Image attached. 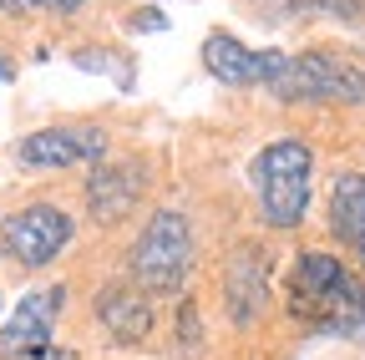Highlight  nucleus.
<instances>
[{"label":"nucleus","mask_w":365,"mask_h":360,"mask_svg":"<svg viewBox=\"0 0 365 360\" xmlns=\"http://www.w3.org/2000/svg\"><path fill=\"white\" fill-rule=\"evenodd\" d=\"M279 61H284V51H254L239 36H228V31H208L203 36V66L223 86H264L269 92Z\"/></svg>","instance_id":"0eeeda50"},{"label":"nucleus","mask_w":365,"mask_h":360,"mask_svg":"<svg viewBox=\"0 0 365 360\" xmlns=\"http://www.w3.org/2000/svg\"><path fill=\"white\" fill-rule=\"evenodd\" d=\"M254 193H259V213L269 229H299L304 213H309V178H314V153L294 138L269 143L254 168Z\"/></svg>","instance_id":"f03ea898"},{"label":"nucleus","mask_w":365,"mask_h":360,"mask_svg":"<svg viewBox=\"0 0 365 360\" xmlns=\"http://www.w3.org/2000/svg\"><path fill=\"white\" fill-rule=\"evenodd\" d=\"M269 92L279 102H365V66L325 51H284Z\"/></svg>","instance_id":"20e7f679"},{"label":"nucleus","mask_w":365,"mask_h":360,"mask_svg":"<svg viewBox=\"0 0 365 360\" xmlns=\"http://www.w3.org/2000/svg\"><path fill=\"white\" fill-rule=\"evenodd\" d=\"M127 269H132V284L143 294H178L182 279L193 269V229L178 208H158L148 218V229L137 234L132 254H127Z\"/></svg>","instance_id":"7ed1b4c3"},{"label":"nucleus","mask_w":365,"mask_h":360,"mask_svg":"<svg viewBox=\"0 0 365 360\" xmlns=\"http://www.w3.org/2000/svg\"><path fill=\"white\" fill-rule=\"evenodd\" d=\"M264 294H269V264H264V249L249 244L228 264V314H234V325L254 320L264 309Z\"/></svg>","instance_id":"9b49d317"},{"label":"nucleus","mask_w":365,"mask_h":360,"mask_svg":"<svg viewBox=\"0 0 365 360\" xmlns=\"http://www.w3.org/2000/svg\"><path fill=\"white\" fill-rule=\"evenodd\" d=\"M11 76H16V66H11L6 56H0V81H11Z\"/></svg>","instance_id":"dca6fc26"},{"label":"nucleus","mask_w":365,"mask_h":360,"mask_svg":"<svg viewBox=\"0 0 365 360\" xmlns=\"http://www.w3.org/2000/svg\"><path fill=\"white\" fill-rule=\"evenodd\" d=\"M86 0H0L6 16H76Z\"/></svg>","instance_id":"4468645a"},{"label":"nucleus","mask_w":365,"mask_h":360,"mask_svg":"<svg viewBox=\"0 0 365 360\" xmlns=\"http://www.w3.org/2000/svg\"><path fill=\"white\" fill-rule=\"evenodd\" d=\"M330 229L365 264V173H340L330 193Z\"/></svg>","instance_id":"f8f14e48"},{"label":"nucleus","mask_w":365,"mask_h":360,"mask_svg":"<svg viewBox=\"0 0 365 360\" xmlns=\"http://www.w3.org/2000/svg\"><path fill=\"white\" fill-rule=\"evenodd\" d=\"M269 16H284V21H299V16H335V21H360L365 16V0H264Z\"/></svg>","instance_id":"ddd939ff"},{"label":"nucleus","mask_w":365,"mask_h":360,"mask_svg":"<svg viewBox=\"0 0 365 360\" xmlns=\"http://www.w3.org/2000/svg\"><path fill=\"white\" fill-rule=\"evenodd\" d=\"M182 345H198V314H193V304H182Z\"/></svg>","instance_id":"2eb2a0df"},{"label":"nucleus","mask_w":365,"mask_h":360,"mask_svg":"<svg viewBox=\"0 0 365 360\" xmlns=\"http://www.w3.org/2000/svg\"><path fill=\"white\" fill-rule=\"evenodd\" d=\"M107 153V132L102 127H41L16 148L26 168H76V163H97Z\"/></svg>","instance_id":"6e6552de"},{"label":"nucleus","mask_w":365,"mask_h":360,"mask_svg":"<svg viewBox=\"0 0 365 360\" xmlns=\"http://www.w3.org/2000/svg\"><path fill=\"white\" fill-rule=\"evenodd\" d=\"M284 304H289L294 320L304 330H314V335L365 340V279H355L335 254L304 249L289 264Z\"/></svg>","instance_id":"f257e3e1"},{"label":"nucleus","mask_w":365,"mask_h":360,"mask_svg":"<svg viewBox=\"0 0 365 360\" xmlns=\"http://www.w3.org/2000/svg\"><path fill=\"white\" fill-rule=\"evenodd\" d=\"M66 244H71V213H61L56 203H31L0 223V249L26 269H46Z\"/></svg>","instance_id":"39448f33"},{"label":"nucleus","mask_w":365,"mask_h":360,"mask_svg":"<svg viewBox=\"0 0 365 360\" xmlns=\"http://www.w3.org/2000/svg\"><path fill=\"white\" fill-rule=\"evenodd\" d=\"M143 168L137 163H102L97 173L86 178V208L97 223H117L137 208V198H143Z\"/></svg>","instance_id":"1a4fd4ad"},{"label":"nucleus","mask_w":365,"mask_h":360,"mask_svg":"<svg viewBox=\"0 0 365 360\" xmlns=\"http://www.w3.org/2000/svg\"><path fill=\"white\" fill-rule=\"evenodd\" d=\"M61 299H66L61 284L31 289L16 304V314L0 325V355H6V360H66L61 350H51V330H56Z\"/></svg>","instance_id":"423d86ee"},{"label":"nucleus","mask_w":365,"mask_h":360,"mask_svg":"<svg viewBox=\"0 0 365 360\" xmlns=\"http://www.w3.org/2000/svg\"><path fill=\"white\" fill-rule=\"evenodd\" d=\"M97 320L117 335V340H127V345H137V340H148L153 335V299L137 289V284H107L102 294H97Z\"/></svg>","instance_id":"9d476101"}]
</instances>
